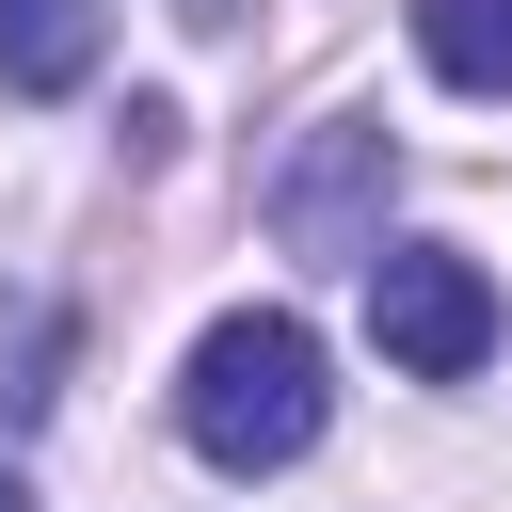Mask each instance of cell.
Returning a JSON list of instances; mask_svg holds the SVG:
<instances>
[{"label": "cell", "instance_id": "obj_6", "mask_svg": "<svg viewBox=\"0 0 512 512\" xmlns=\"http://www.w3.org/2000/svg\"><path fill=\"white\" fill-rule=\"evenodd\" d=\"M0 512H32V496H16V480H0Z\"/></svg>", "mask_w": 512, "mask_h": 512}, {"label": "cell", "instance_id": "obj_5", "mask_svg": "<svg viewBox=\"0 0 512 512\" xmlns=\"http://www.w3.org/2000/svg\"><path fill=\"white\" fill-rule=\"evenodd\" d=\"M368 160H384V128H336V144L288 176V224H304V240H336V208H352V176H368Z\"/></svg>", "mask_w": 512, "mask_h": 512}, {"label": "cell", "instance_id": "obj_1", "mask_svg": "<svg viewBox=\"0 0 512 512\" xmlns=\"http://www.w3.org/2000/svg\"><path fill=\"white\" fill-rule=\"evenodd\" d=\"M320 336L288 320V304H240V320H208L192 336V368H176V432L224 464V480H272V464H304L320 448Z\"/></svg>", "mask_w": 512, "mask_h": 512}, {"label": "cell", "instance_id": "obj_4", "mask_svg": "<svg viewBox=\"0 0 512 512\" xmlns=\"http://www.w3.org/2000/svg\"><path fill=\"white\" fill-rule=\"evenodd\" d=\"M416 64L448 96H512V0H416Z\"/></svg>", "mask_w": 512, "mask_h": 512}, {"label": "cell", "instance_id": "obj_2", "mask_svg": "<svg viewBox=\"0 0 512 512\" xmlns=\"http://www.w3.org/2000/svg\"><path fill=\"white\" fill-rule=\"evenodd\" d=\"M368 336H384V368L464 384V368L496 352V272L448 256V240H384V256H368Z\"/></svg>", "mask_w": 512, "mask_h": 512}, {"label": "cell", "instance_id": "obj_3", "mask_svg": "<svg viewBox=\"0 0 512 512\" xmlns=\"http://www.w3.org/2000/svg\"><path fill=\"white\" fill-rule=\"evenodd\" d=\"M96 32H112L96 0H0V80L16 96H80L96 80Z\"/></svg>", "mask_w": 512, "mask_h": 512}]
</instances>
